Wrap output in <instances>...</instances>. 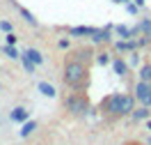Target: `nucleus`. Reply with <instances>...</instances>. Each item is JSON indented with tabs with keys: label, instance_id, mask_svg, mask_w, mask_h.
Returning <instances> with one entry per match:
<instances>
[{
	"label": "nucleus",
	"instance_id": "1",
	"mask_svg": "<svg viewBox=\"0 0 151 145\" xmlns=\"http://www.w3.org/2000/svg\"><path fill=\"white\" fill-rule=\"evenodd\" d=\"M62 78H64V85L76 90V92H83L89 83V74H87V65L83 62H76V60L66 58L64 62V71H62Z\"/></svg>",
	"mask_w": 151,
	"mask_h": 145
},
{
	"label": "nucleus",
	"instance_id": "2",
	"mask_svg": "<svg viewBox=\"0 0 151 145\" xmlns=\"http://www.w3.org/2000/svg\"><path fill=\"white\" fill-rule=\"evenodd\" d=\"M64 106H66V111L76 117L87 115V113L92 111V104H89V99H87L83 92H71V95L64 99Z\"/></svg>",
	"mask_w": 151,
	"mask_h": 145
},
{
	"label": "nucleus",
	"instance_id": "3",
	"mask_svg": "<svg viewBox=\"0 0 151 145\" xmlns=\"http://www.w3.org/2000/svg\"><path fill=\"white\" fill-rule=\"evenodd\" d=\"M135 95H122L119 99V108H117V117H124V115H131L135 111Z\"/></svg>",
	"mask_w": 151,
	"mask_h": 145
},
{
	"label": "nucleus",
	"instance_id": "4",
	"mask_svg": "<svg viewBox=\"0 0 151 145\" xmlns=\"http://www.w3.org/2000/svg\"><path fill=\"white\" fill-rule=\"evenodd\" d=\"M119 99H122V95H110V97H105L103 101H101V111H103L105 115H110V117H117Z\"/></svg>",
	"mask_w": 151,
	"mask_h": 145
},
{
	"label": "nucleus",
	"instance_id": "5",
	"mask_svg": "<svg viewBox=\"0 0 151 145\" xmlns=\"http://www.w3.org/2000/svg\"><path fill=\"white\" fill-rule=\"evenodd\" d=\"M69 58L76 60V62H83V65H87V62H92V58H94V51L89 46H83V48H76V51H71L69 53Z\"/></svg>",
	"mask_w": 151,
	"mask_h": 145
},
{
	"label": "nucleus",
	"instance_id": "6",
	"mask_svg": "<svg viewBox=\"0 0 151 145\" xmlns=\"http://www.w3.org/2000/svg\"><path fill=\"white\" fill-rule=\"evenodd\" d=\"M133 95H135V99H137V101H142L144 97H149V95H151V83L137 81V83H135V87H133Z\"/></svg>",
	"mask_w": 151,
	"mask_h": 145
},
{
	"label": "nucleus",
	"instance_id": "7",
	"mask_svg": "<svg viewBox=\"0 0 151 145\" xmlns=\"http://www.w3.org/2000/svg\"><path fill=\"white\" fill-rule=\"evenodd\" d=\"M110 30H112V26H105L103 30H96V35H92V42L94 44H103V42H110Z\"/></svg>",
	"mask_w": 151,
	"mask_h": 145
},
{
	"label": "nucleus",
	"instance_id": "8",
	"mask_svg": "<svg viewBox=\"0 0 151 145\" xmlns=\"http://www.w3.org/2000/svg\"><path fill=\"white\" fill-rule=\"evenodd\" d=\"M149 115H151V108H149V106H140V108H135V111L131 113V117L135 120V122H142V120L147 122V120H149Z\"/></svg>",
	"mask_w": 151,
	"mask_h": 145
},
{
	"label": "nucleus",
	"instance_id": "9",
	"mask_svg": "<svg viewBox=\"0 0 151 145\" xmlns=\"http://www.w3.org/2000/svg\"><path fill=\"white\" fill-rule=\"evenodd\" d=\"M23 55H25V58H28L30 62H32V65H35V67H37V65H41V62H44V55H41V53H39L37 48H28V51H25V53H23Z\"/></svg>",
	"mask_w": 151,
	"mask_h": 145
},
{
	"label": "nucleus",
	"instance_id": "10",
	"mask_svg": "<svg viewBox=\"0 0 151 145\" xmlns=\"http://www.w3.org/2000/svg\"><path fill=\"white\" fill-rule=\"evenodd\" d=\"M12 5H14V7H16V9L21 12V16L25 19V23H28V26H35V28H37V26H39V21L35 19V16H32V14H30V12L25 9V7H21V5H16V2H12Z\"/></svg>",
	"mask_w": 151,
	"mask_h": 145
},
{
	"label": "nucleus",
	"instance_id": "11",
	"mask_svg": "<svg viewBox=\"0 0 151 145\" xmlns=\"http://www.w3.org/2000/svg\"><path fill=\"white\" fill-rule=\"evenodd\" d=\"M69 35L71 37H78V35H96V28H85V26H78V28H69Z\"/></svg>",
	"mask_w": 151,
	"mask_h": 145
},
{
	"label": "nucleus",
	"instance_id": "12",
	"mask_svg": "<svg viewBox=\"0 0 151 145\" xmlns=\"http://www.w3.org/2000/svg\"><path fill=\"white\" fill-rule=\"evenodd\" d=\"M140 81L151 83V62H144V65L140 67Z\"/></svg>",
	"mask_w": 151,
	"mask_h": 145
},
{
	"label": "nucleus",
	"instance_id": "13",
	"mask_svg": "<svg viewBox=\"0 0 151 145\" xmlns=\"http://www.w3.org/2000/svg\"><path fill=\"white\" fill-rule=\"evenodd\" d=\"M12 120H14V122H23V120H28V111H25V108H14V111H12Z\"/></svg>",
	"mask_w": 151,
	"mask_h": 145
},
{
	"label": "nucleus",
	"instance_id": "14",
	"mask_svg": "<svg viewBox=\"0 0 151 145\" xmlns=\"http://www.w3.org/2000/svg\"><path fill=\"white\" fill-rule=\"evenodd\" d=\"M35 129H37V122H32V120H30V122H25V125H23V129H21V136L25 138V136H30Z\"/></svg>",
	"mask_w": 151,
	"mask_h": 145
},
{
	"label": "nucleus",
	"instance_id": "15",
	"mask_svg": "<svg viewBox=\"0 0 151 145\" xmlns=\"http://www.w3.org/2000/svg\"><path fill=\"white\" fill-rule=\"evenodd\" d=\"M39 90H41V92H44L46 97H55V95H57L55 87L50 85V83H39Z\"/></svg>",
	"mask_w": 151,
	"mask_h": 145
},
{
	"label": "nucleus",
	"instance_id": "16",
	"mask_svg": "<svg viewBox=\"0 0 151 145\" xmlns=\"http://www.w3.org/2000/svg\"><path fill=\"white\" fill-rule=\"evenodd\" d=\"M114 30H117V32H119L124 39H131V37H133V30H131V28H126V26H117Z\"/></svg>",
	"mask_w": 151,
	"mask_h": 145
},
{
	"label": "nucleus",
	"instance_id": "17",
	"mask_svg": "<svg viewBox=\"0 0 151 145\" xmlns=\"http://www.w3.org/2000/svg\"><path fill=\"white\" fill-rule=\"evenodd\" d=\"M114 71H117V74H126V71H128V65H126L124 60H114Z\"/></svg>",
	"mask_w": 151,
	"mask_h": 145
},
{
	"label": "nucleus",
	"instance_id": "18",
	"mask_svg": "<svg viewBox=\"0 0 151 145\" xmlns=\"http://www.w3.org/2000/svg\"><path fill=\"white\" fill-rule=\"evenodd\" d=\"M2 51H5V53H7L9 58H14V60H16V58H21V53H19V51H16L14 46H9V44H7V46L2 48Z\"/></svg>",
	"mask_w": 151,
	"mask_h": 145
},
{
	"label": "nucleus",
	"instance_id": "19",
	"mask_svg": "<svg viewBox=\"0 0 151 145\" xmlns=\"http://www.w3.org/2000/svg\"><path fill=\"white\" fill-rule=\"evenodd\" d=\"M96 55H99V58H96V62H99V65H110V55H108V53H96Z\"/></svg>",
	"mask_w": 151,
	"mask_h": 145
},
{
	"label": "nucleus",
	"instance_id": "20",
	"mask_svg": "<svg viewBox=\"0 0 151 145\" xmlns=\"http://www.w3.org/2000/svg\"><path fill=\"white\" fill-rule=\"evenodd\" d=\"M21 60H23V65H25V69H28L30 74H35V65H32V62H30V60L25 58V55H21Z\"/></svg>",
	"mask_w": 151,
	"mask_h": 145
},
{
	"label": "nucleus",
	"instance_id": "21",
	"mask_svg": "<svg viewBox=\"0 0 151 145\" xmlns=\"http://www.w3.org/2000/svg\"><path fill=\"white\" fill-rule=\"evenodd\" d=\"M0 30H2V32H12L14 28H12L9 21H0Z\"/></svg>",
	"mask_w": 151,
	"mask_h": 145
},
{
	"label": "nucleus",
	"instance_id": "22",
	"mask_svg": "<svg viewBox=\"0 0 151 145\" xmlns=\"http://www.w3.org/2000/svg\"><path fill=\"white\" fill-rule=\"evenodd\" d=\"M126 9L131 12V14H137V5H133L131 0H128V2H126Z\"/></svg>",
	"mask_w": 151,
	"mask_h": 145
},
{
	"label": "nucleus",
	"instance_id": "23",
	"mask_svg": "<svg viewBox=\"0 0 151 145\" xmlns=\"http://www.w3.org/2000/svg\"><path fill=\"white\" fill-rule=\"evenodd\" d=\"M7 44H9V46L16 44V35H14V32H7Z\"/></svg>",
	"mask_w": 151,
	"mask_h": 145
},
{
	"label": "nucleus",
	"instance_id": "24",
	"mask_svg": "<svg viewBox=\"0 0 151 145\" xmlns=\"http://www.w3.org/2000/svg\"><path fill=\"white\" fill-rule=\"evenodd\" d=\"M69 46H71L69 39H60V48H69Z\"/></svg>",
	"mask_w": 151,
	"mask_h": 145
},
{
	"label": "nucleus",
	"instance_id": "25",
	"mask_svg": "<svg viewBox=\"0 0 151 145\" xmlns=\"http://www.w3.org/2000/svg\"><path fill=\"white\" fill-rule=\"evenodd\" d=\"M133 2H135L137 7H144V0H133Z\"/></svg>",
	"mask_w": 151,
	"mask_h": 145
},
{
	"label": "nucleus",
	"instance_id": "26",
	"mask_svg": "<svg viewBox=\"0 0 151 145\" xmlns=\"http://www.w3.org/2000/svg\"><path fill=\"white\" fill-rule=\"evenodd\" d=\"M147 129H149V131H151V120H147Z\"/></svg>",
	"mask_w": 151,
	"mask_h": 145
},
{
	"label": "nucleus",
	"instance_id": "27",
	"mask_svg": "<svg viewBox=\"0 0 151 145\" xmlns=\"http://www.w3.org/2000/svg\"><path fill=\"white\" fill-rule=\"evenodd\" d=\"M128 145H147V143H128Z\"/></svg>",
	"mask_w": 151,
	"mask_h": 145
},
{
	"label": "nucleus",
	"instance_id": "28",
	"mask_svg": "<svg viewBox=\"0 0 151 145\" xmlns=\"http://www.w3.org/2000/svg\"><path fill=\"white\" fill-rule=\"evenodd\" d=\"M0 90H2V85H0Z\"/></svg>",
	"mask_w": 151,
	"mask_h": 145
}]
</instances>
